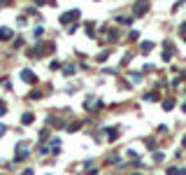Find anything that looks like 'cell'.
<instances>
[{
    "mask_svg": "<svg viewBox=\"0 0 186 175\" xmlns=\"http://www.w3.org/2000/svg\"><path fill=\"white\" fill-rule=\"evenodd\" d=\"M9 35H12L9 28H3V30H0V38H9Z\"/></svg>",
    "mask_w": 186,
    "mask_h": 175,
    "instance_id": "cell-2",
    "label": "cell"
},
{
    "mask_svg": "<svg viewBox=\"0 0 186 175\" xmlns=\"http://www.w3.org/2000/svg\"><path fill=\"white\" fill-rule=\"evenodd\" d=\"M23 79H26V82H33L35 77H33V73H30V70H23Z\"/></svg>",
    "mask_w": 186,
    "mask_h": 175,
    "instance_id": "cell-1",
    "label": "cell"
}]
</instances>
